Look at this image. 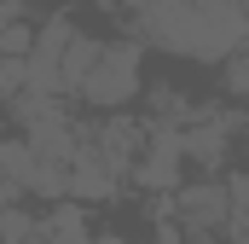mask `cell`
<instances>
[{"label": "cell", "mask_w": 249, "mask_h": 244, "mask_svg": "<svg viewBox=\"0 0 249 244\" xmlns=\"http://www.w3.org/2000/svg\"><path fill=\"white\" fill-rule=\"evenodd\" d=\"M12 23H18V12H12V6H0V41H6V29H12Z\"/></svg>", "instance_id": "52a82bcc"}, {"label": "cell", "mask_w": 249, "mask_h": 244, "mask_svg": "<svg viewBox=\"0 0 249 244\" xmlns=\"http://www.w3.org/2000/svg\"><path fill=\"white\" fill-rule=\"evenodd\" d=\"M116 186H122V169H110V163L81 140V151H75V163H70V198L105 203V198H116Z\"/></svg>", "instance_id": "5b68a950"}, {"label": "cell", "mask_w": 249, "mask_h": 244, "mask_svg": "<svg viewBox=\"0 0 249 244\" xmlns=\"http://www.w3.org/2000/svg\"><path fill=\"white\" fill-rule=\"evenodd\" d=\"M93 244H127V239H116V233H99V239H93Z\"/></svg>", "instance_id": "ba28073f"}, {"label": "cell", "mask_w": 249, "mask_h": 244, "mask_svg": "<svg viewBox=\"0 0 249 244\" xmlns=\"http://www.w3.org/2000/svg\"><path fill=\"white\" fill-rule=\"evenodd\" d=\"M0 181H12L18 192H35V198H70V169L47 163L23 140H0Z\"/></svg>", "instance_id": "277c9868"}, {"label": "cell", "mask_w": 249, "mask_h": 244, "mask_svg": "<svg viewBox=\"0 0 249 244\" xmlns=\"http://www.w3.org/2000/svg\"><path fill=\"white\" fill-rule=\"evenodd\" d=\"M0 6H12V12H18V6H29V0H0Z\"/></svg>", "instance_id": "9c48e42d"}, {"label": "cell", "mask_w": 249, "mask_h": 244, "mask_svg": "<svg viewBox=\"0 0 249 244\" xmlns=\"http://www.w3.org/2000/svg\"><path fill=\"white\" fill-rule=\"evenodd\" d=\"M220 87H226L232 99H249V47H238V53L226 59V70H220Z\"/></svg>", "instance_id": "8992f818"}, {"label": "cell", "mask_w": 249, "mask_h": 244, "mask_svg": "<svg viewBox=\"0 0 249 244\" xmlns=\"http://www.w3.org/2000/svg\"><path fill=\"white\" fill-rule=\"evenodd\" d=\"M133 93H139V47L133 41H99V59L81 76L75 99L93 111H122Z\"/></svg>", "instance_id": "6da1fadb"}, {"label": "cell", "mask_w": 249, "mask_h": 244, "mask_svg": "<svg viewBox=\"0 0 249 244\" xmlns=\"http://www.w3.org/2000/svg\"><path fill=\"white\" fill-rule=\"evenodd\" d=\"M75 18L70 12H53L47 23H35V41H29V59H23V93H53L64 99V53L75 41Z\"/></svg>", "instance_id": "7a4b0ae2"}, {"label": "cell", "mask_w": 249, "mask_h": 244, "mask_svg": "<svg viewBox=\"0 0 249 244\" xmlns=\"http://www.w3.org/2000/svg\"><path fill=\"white\" fill-rule=\"evenodd\" d=\"M174 209H180V233L186 239H203L214 244L220 227H232V192L226 181H191L174 192Z\"/></svg>", "instance_id": "3957f363"}, {"label": "cell", "mask_w": 249, "mask_h": 244, "mask_svg": "<svg viewBox=\"0 0 249 244\" xmlns=\"http://www.w3.org/2000/svg\"><path fill=\"white\" fill-rule=\"evenodd\" d=\"M244 23H249V0H244Z\"/></svg>", "instance_id": "30bf717a"}]
</instances>
